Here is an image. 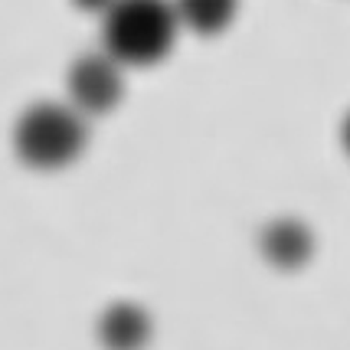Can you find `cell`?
<instances>
[{
	"label": "cell",
	"instance_id": "cell-5",
	"mask_svg": "<svg viewBox=\"0 0 350 350\" xmlns=\"http://www.w3.org/2000/svg\"><path fill=\"white\" fill-rule=\"evenodd\" d=\"M151 337V318L137 305H111L98 321V340L108 350H141Z\"/></svg>",
	"mask_w": 350,
	"mask_h": 350
},
{
	"label": "cell",
	"instance_id": "cell-6",
	"mask_svg": "<svg viewBox=\"0 0 350 350\" xmlns=\"http://www.w3.org/2000/svg\"><path fill=\"white\" fill-rule=\"evenodd\" d=\"M180 27L197 36H216L236 20L239 0H174Z\"/></svg>",
	"mask_w": 350,
	"mask_h": 350
},
{
	"label": "cell",
	"instance_id": "cell-2",
	"mask_svg": "<svg viewBox=\"0 0 350 350\" xmlns=\"http://www.w3.org/2000/svg\"><path fill=\"white\" fill-rule=\"evenodd\" d=\"M89 144V122L72 102H36L14 128L16 157L33 170H59Z\"/></svg>",
	"mask_w": 350,
	"mask_h": 350
},
{
	"label": "cell",
	"instance_id": "cell-4",
	"mask_svg": "<svg viewBox=\"0 0 350 350\" xmlns=\"http://www.w3.org/2000/svg\"><path fill=\"white\" fill-rule=\"evenodd\" d=\"M262 256L272 262L275 269H298L311 259V249H314V236L305 223L298 219H275L262 229Z\"/></svg>",
	"mask_w": 350,
	"mask_h": 350
},
{
	"label": "cell",
	"instance_id": "cell-7",
	"mask_svg": "<svg viewBox=\"0 0 350 350\" xmlns=\"http://www.w3.org/2000/svg\"><path fill=\"white\" fill-rule=\"evenodd\" d=\"M111 3H115V0H76V7H82V10H92V14H105Z\"/></svg>",
	"mask_w": 350,
	"mask_h": 350
},
{
	"label": "cell",
	"instance_id": "cell-1",
	"mask_svg": "<svg viewBox=\"0 0 350 350\" xmlns=\"http://www.w3.org/2000/svg\"><path fill=\"white\" fill-rule=\"evenodd\" d=\"M180 30L174 0H115L102 14V49L122 66H154L174 49Z\"/></svg>",
	"mask_w": 350,
	"mask_h": 350
},
{
	"label": "cell",
	"instance_id": "cell-8",
	"mask_svg": "<svg viewBox=\"0 0 350 350\" xmlns=\"http://www.w3.org/2000/svg\"><path fill=\"white\" fill-rule=\"evenodd\" d=\"M340 141H344V151L350 154V111H347V118H344V128H340Z\"/></svg>",
	"mask_w": 350,
	"mask_h": 350
},
{
	"label": "cell",
	"instance_id": "cell-3",
	"mask_svg": "<svg viewBox=\"0 0 350 350\" xmlns=\"http://www.w3.org/2000/svg\"><path fill=\"white\" fill-rule=\"evenodd\" d=\"M66 92L69 102L89 118V115H105L122 102L124 79H122V62L111 53H85L69 66L66 76Z\"/></svg>",
	"mask_w": 350,
	"mask_h": 350
}]
</instances>
